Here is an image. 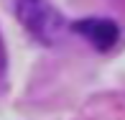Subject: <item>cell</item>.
<instances>
[{
	"instance_id": "cell-1",
	"label": "cell",
	"mask_w": 125,
	"mask_h": 120,
	"mask_svg": "<svg viewBox=\"0 0 125 120\" xmlns=\"http://www.w3.org/2000/svg\"><path fill=\"white\" fill-rule=\"evenodd\" d=\"M15 15L43 44H54L64 31V15L49 0H15Z\"/></svg>"
},
{
	"instance_id": "cell-3",
	"label": "cell",
	"mask_w": 125,
	"mask_h": 120,
	"mask_svg": "<svg viewBox=\"0 0 125 120\" xmlns=\"http://www.w3.org/2000/svg\"><path fill=\"white\" fill-rule=\"evenodd\" d=\"M84 120H125L123 112H97V115H89Z\"/></svg>"
},
{
	"instance_id": "cell-2",
	"label": "cell",
	"mask_w": 125,
	"mask_h": 120,
	"mask_svg": "<svg viewBox=\"0 0 125 120\" xmlns=\"http://www.w3.org/2000/svg\"><path fill=\"white\" fill-rule=\"evenodd\" d=\"M74 33H79L82 38H87L97 51H110L120 38V28L117 23L107 18H82L77 23H72Z\"/></svg>"
}]
</instances>
